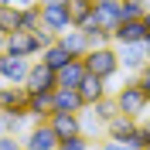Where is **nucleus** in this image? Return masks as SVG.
<instances>
[{
	"label": "nucleus",
	"mask_w": 150,
	"mask_h": 150,
	"mask_svg": "<svg viewBox=\"0 0 150 150\" xmlns=\"http://www.w3.org/2000/svg\"><path fill=\"white\" fill-rule=\"evenodd\" d=\"M0 150H24V140L14 133H0Z\"/></svg>",
	"instance_id": "28"
},
{
	"label": "nucleus",
	"mask_w": 150,
	"mask_h": 150,
	"mask_svg": "<svg viewBox=\"0 0 150 150\" xmlns=\"http://www.w3.org/2000/svg\"><path fill=\"white\" fill-rule=\"evenodd\" d=\"M41 62H45L48 68H55V72H58V68H62V65H68V62H72V55H68L65 48H62V45H58V41H55V45L41 48Z\"/></svg>",
	"instance_id": "21"
},
{
	"label": "nucleus",
	"mask_w": 150,
	"mask_h": 150,
	"mask_svg": "<svg viewBox=\"0 0 150 150\" xmlns=\"http://www.w3.org/2000/svg\"><path fill=\"white\" fill-rule=\"evenodd\" d=\"M0 4H7V7H17V10H21V7H28V4H34V0H0Z\"/></svg>",
	"instance_id": "31"
},
{
	"label": "nucleus",
	"mask_w": 150,
	"mask_h": 150,
	"mask_svg": "<svg viewBox=\"0 0 150 150\" xmlns=\"http://www.w3.org/2000/svg\"><path fill=\"white\" fill-rule=\"evenodd\" d=\"M21 31V10L17 7H7V4H0V38L14 34Z\"/></svg>",
	"instance_id": "23"
},
{
	"label": "nucleus",
	"mask_w": 150,
	"mask_h": 150,
	"mask_svg": "<svg viewBox=\"0 0 150 150\" xmlns=\"http://www.w3.org/2000/svg\"><path fill=\"white\" fill-rule=\"evenodd\" d=\"M34 4H41V0H34Z\"/></svg>",
	"instance_id": "37"
},
{
	"label": "nucleus",
	"mask_w": 150,
	"mask_h": 150,
	"mask_svg": "<svg viewBox=\"0 0 150 150\" xmlns=\"http://www.w3.org/2000/svg\"><path fill=\"white\" fill-rule=\"evenodd\" d=\"M112 99H116V109L126 112V116H133V120H143V116L150 112V99H147V92H143L140 85H137L133 75L112 92Z\"/></svg>",
	"instance_id": "2"
},
{
	"label": "nucleus",
	"mask_w": 150,
	"mask_h": 150,
	"mask_svg": "<svg viewBox=\"0 0 150 150\" xmlns=\"http://www.w3.org/2000/svg\"><path fill=\"white\" fill-rule=\"evenodd\" d=\"M143 45H147V55H150V34H147V38H143Z\"/></svg>",
	"instance_id": "35"
},
{
	"label": "nucleus",
	"mask_w": 150,
	"mask_h": 150,
	"mask_svg": "<svg viewBox=\"0 0 150 150\" xmlns=\"http://www.w3.org/2000/svg\"><path fill=\"white\" fill-rule=\"evenodd\" d=\"M92 112H96V116H99L103 123H109L112 116L120 112V109H116V99H112V92H109V96H103L99 103H92Z\"/></svg>",
	"instance_id": "25"
},
{
	"label": "nucleus",
	"mask_w": 150,
	"mask_h": 150,
	"mask_svg": "<svg viewBox=\"0 0 150 150\" xmlns=\"http://www.w3.org/2000/svg\"><path fill=\"white\" fill-rule=\"evenodd\" d=\"M143 150H150V143H147V147H143Z\"/></svg>",
	"instance_id": "36"
},
{
	"label": "nucleus",
	"mask_w": 150,
	"mask_h": 150,
	"mask_svg": "<svg viewBox=\"0 0 150 150\" xmlns=\"http://www.w3.org/2000/svg\"><path fill=\"white\" fill-rule=\"evenodd\" d=\"M92 21H96L103 31H109V34H112V31L123 24V7H120V0H96Z\"/></svg>",
	"instance_id": "8"
},
{
	"label": "nucleus",
	"mask_w": 150,
	"mask_h": 150,
	"mask_svg": "<svg viewBox=\"0 0 150 150\" xmlns=\"http://www.w3.org/2000/svg\"><path fill=\"white\" fill-rule=\"evenodd\" d=\"M150 31L147 24H143V17H130V21H123L120 28L112 31V45H137V41H143Z\"/></svg>",
	"instance_id": "11"
},
{
	"label": "nucleus",
	"mask_w": 150,
	"mask_h": 150,
	"mask_svg": "<svg viewBox=\"0 0 150 150\" xmlns=\"http://www.w3.org/2000/svg\"><path fill=\"white\" fill-rule=\"evenodd\" d=\"M41 4H68V0H41Z\"/></svg>",
	"instance_id": "34"
},
{
	"label": "nucleus",
	"mask_w": 150,
	"mask_h": 150,
	"mask_svg": "<svg viewBox=\"0 0 150 150\" xmlns=\"http://www.w3.org/2000/svg\"><path fill=\"white\" fill-rule=\"evenodd\" d=\"M58 150H92V140H89L85 133H75V137L58 140Z\"/></svg>",
	"instance_id": "27"
},
{
	"label": "nucleus",
	"mask_w": 150,
	"mask_h": 150,
	"mask_svg": "<svg viewBox=\"0 0 150 150\" xmlns=\"http://www.w3.org/2000/svg\"><path fill=\"white\" fill-rule=\"evenodd\" d=\"M79 96H82V106H92V103H99L103 96H109V82L99 79V75H85L82 85H79Z\"/></svg>",
	"instance_id": "15"
},
{
	"label": "nucleus",
	"mask_w": 150,
	"mask_h": 150,
	"mask_svg": "<svg viewBox=\"0 0 150 150\" xmlns=\"http://www.w3.org/2000/svg\"><path fill=\"white\" fill-rule=\"evenodd\" d=\"M0 51H10V55H21V58H34L41 55V45H38V38L34 31H14V34L7 38H0Z\"/></svg>",
	"instance_id": "3"
},
{
	"label": "nucleus",
	"mask_w": 150,
	"mask_h": 150,
	"mask_svg": "<svg viewBox=\"0 0 150 150\" xmlns=\"http://www.w3.org/2000/svg\"><path fill=\"white\" fill-rule=\"evenodd\" d=\"M48 126L55 130L58 140H65V137H75V133H82V123H79V112H51L48 116Z\"/></svg>",
	"instance_id": "12"
},
{
	"label": "nucleus",
	"mask_w": 150,
	"mask_h": 150,
	"mask_svg": "<svg viewBox=\"0 0 150 150\" xmlns=\"http://www.w3.org/2000/svg\"><path fill=\"white\" fill-rule=\"evenodd\" d=\"M21 28H24V31L41 28V4H28V7H21Z\"/></svg>",
	"instance_id": "24"
},
{
	"label": "nucleus",
	"mask_w": 150,
	"mask_h": 150,
	"mask_svg": "<svg viewBox=\"0 0 150 150\" xmlns=\"http://www.w3.org/2000/svg\"><path fill=\"white\" fill-rule=\"evenodd\" d=\"M24 103H28V89L24 85L0 82V109H24Z\"/></svg>",
	"instance_id": "19"
},
{
	"label": "nucleus",
	"mask_w": 150,
	"mask_h": 150,
	"mask_svg": "<svg viewBox=\"0 0 150 150\" xmlns=\"http://www.w3.org/2000/svg\"><path fill=\"white\" fill-rule=\"evenodd\" d=\"M55 85H58V72L55 68H48L45 62H31L28 79H24V89L28 92H51Z\"/></svg>",
	"instance_id": "5"
},
{
	"label": "nucleus",
	"mask_w": 150,
	"mask_h": 150,
	"mask_svg": "<svg viewBox=\"0 0 150 150\" xmlns=\"http://www.w3.org/2000/svg\"><path fill=\"white\" fill-rule=\"evenodd\" d=\"M41 24L48 31H55V34L75 28L72 17H68V4H41Z\"/></svg>",
	"instance_id": "9"
},
{
	"label": "nucleus",
	"mask_w": 150,
	"mask_h": 150,
	"mask_svg": "<svg viewBox=\"0 0 150 150\" xmlns=\"http://www.w3.org/2000/svg\"><path fill=\"white\" fill-rule=\"evenodd\" d=\"M28 68H31V58H21V55H10V51H0V82L24 85Z\"/></svg>",
	"instance_id": "4"
},
{
	"label": "nucleus",
	"mask_w": 150,
	"mask_h": 150,
	"mask_svg": "<svg viewBox=\"0 0 150 150\" xmlns=\"http://www.w3.org/2000/svg\"><path fill=\"white\" fill-rule=\"evenodd\" d=\"M24 112H28L31 123H48V116L55 112V106H51V92H28Z\"/></svg>",
	"instance_id": "10"
},
{
	"label": "nucleus",
	"mask_w": 150,
	"mask_h": 150,
	"mask_svg": "<svg viewBox=\"0 0 150 150\" xmlns=\"http://www.w3.org/2000/svg\"><path fill=\"white\" fill-rule=\"evenodd\" d=\"M79 123H82V133L89 140H103L106 137V123L92 112V106H82V109H79Z\"/></svg>",
	"instance_id": "20"
},
{
	"label": "nucleus",
	"mask_w": 150,
	"mask_h": 150,
	"mask_svg": "<svg viewBox=\"0 0 150 150\" xmlns=\"http://www.w3.org/2000/svg\"><path fill=\"white\" fill-rule=\"evenodd\" d=\"M133 79H137V85H140L143 92H147V99H150V62H147V65H143L137 75H133Z\"/></svg>",
	"instance_id": "29"
},
{
	"label": "nucleus",
	"mask_w": 150,
	"mask_h": 150,
	"mask_svg": "<svg viewBox=\"0 0 150 150\" xmlns=\"http://www.w3.org/2000/svg\"><path fill=\"white\" fill-rule=\"evenodd\" d=\"M143 24H147V31H150V7H147V14H143Z\"/></svg>",
	"instance_id": "33"
},
{
	"label": "nucleus",
	"mask_w": 150,
	"mask_h": 150,
	"mask_svg": "<svg viewBox=\"0 0 150 150\" xmlns=\"http://www.w3.org/2000/svg\"><path fill=\"white\" fill-rule=\"evenodd\" d=\"M140 126H143V133H147V140H150V112H147V116L140 120Z\"/></svg>",
	"instance_id": "32"
},
{
	"label": "nucleus",
	"mask_w": 150,
	"mask_h": 150,
	"mask_svg": "<svg viewBox=\"0 0 150 150\" xmlns=\"http://www.w3.org/2000/svg\"><path fill=\"white\" fill-rule=\"evenodd\" d=\"M58 45L65 48V51H68L72 58H82L85 51L92 48V45H89V38H85V31H82V28H68V31H62V34H58Z\"/></svg>",
	"instance_id": "14"
},
{
	"label": "nucleus",
	"mask_w": 150,
	"mask_h": 150,
	"mask_svg": "<svg viewBox=\"0 0 150 150\" xmlns=\"http://www.w3.org/2000/svg\"><path fill=\"white\" fill-rule=\"evenodd\" d=\"M116 55H120V68H123V72H130V75H137V72L150 62L143 41H137V45H116Z\"/></svg>",
	"instance_id": "7"
},
{
	"label": "nucleus",
	"mask_w": 150,
	"mask_h": 150,
	"mask_svg": "<svg viewBox=\"0 0 150 150\" xmlns=\"http://www.w3.org/2000/svg\"><path fill=\"white\" fill-rule=\"evenodd\" d=\"M85 62V72L89 75H99L106 82H112L120 75V55H116V45H99V48H89L82 55Z\"/></svg>",
	"instance_id": "1"
},
{
	"label": "nucleus",
	"mask_w": 150,
	"mask_h": 150,
	"mask_svg": "<svg viewBox=\"0 0 150 150\" xmlns=\"http://www.w3.org/2000/svg\"><path fill=\"white\" fill-rule=\"evenodd\" d=\"M51 106H55L58 112H79L82 109V96H79V89L55 85V89H51Z\"/></svg>",
	"instance_id": "13"
},
{
	"label": "nucleus",
	"mask_w": 150,
	"mask_h": 150,
	"mask_svg": "<svg viewBox=\"0 0 150 150\" xmlns=\"http://www.w3.org/2000/svg\"><path fill=\"white\" fill-rule=\"evenodd\" d=\"M137 123L140 120H133V116H126V112H116V116L106 123V140H120L123 143L133 130H137Z\"/></svg>",
	"instance_id": "17"
},
{
	"label": "nucleus",
	"mask_w": 150,
	"mask_h": 150,
	"mask_svg": "<svg viewBox=\"0 0 150 150\" xmlns=\"http://www.w3.org/2000/svg\"><path fill=\"white\" fill-rule=\"evenodd\" d=\"M85 75H89V72H85V62H82V58H72L68 65H62V68H58V85H68V89H79Z\"/></svg>",
	"instance_id": "18"
},
{
	"label": "nucleus",
	"mask_w": 150,
	"mask_h": 150,
	"mask_svg": "<svg viewBox=\"0 0 150 150\" xmlns=\"http://www.w3.org/2000/svg\"><path fill=\"white\" fill-rule=\"evenodd\" d=\"M96 150H133V147H126V143H120V140H103Z\"/></svg>",
	"instance_id": "30"
},
{
	"label": "nucleus",
	"mask_w": 150,
	"mask_h": 150,
	"mask_svg": "<svg viewBox=\"0 0 150 150\" xmlns=\"http://www.w3.org/2000/svg\"><path fill=\"white\" fill-rule=\"evenodd\" d=\"M92 10H96V0H68V17H72L75 28H82L92 17Z\"/></svg>",
	"instance_id": "22"
},
{
	"label": "nucleus",
	"mask_w": 150,
	"mask_h": 150,
	"mask_svg": "<svg viewBox=\"0 0 150 150\" xmlns=\"http://www.w3.org/2000/svg\"><path fill=\"white\" fill-rule=\"evenodd\" d=\"M120 7H123V21H130V17H143L150 7V0H120Z\"/></svg>",
	"instance_id": "26"
},
{
	"label": "nucleus",
	"mask_w": 150,
	"mask_h": 150,
	"mask_svg": "<svg viewBox=\"0 0 150 150\" xmlns=\"http://www.w3.org/2000/svg\"><path fill=\"white\" fill-rule=\"evenodd\" d=\"M31 126L28 112L24 109H0V133H14V137H24Z\"/></svg>",
	"instance_id": "16"
},
{
	"label": "nucleus",
	"mask_w": 150,
	"mask_h": 150,
	"mask_svg": "<svg viewBox=\"0 0 150 150\" xmlns=\"http://www.w3.org/2000/svg\"><path fill=\"white\" fill-rule=\"evenodd\" d=\"M21 140H24V150H58V137L48 123H31Z\"/></svg>",
	"instance_id": "6"
}]
</instances>
